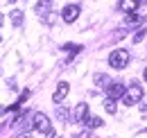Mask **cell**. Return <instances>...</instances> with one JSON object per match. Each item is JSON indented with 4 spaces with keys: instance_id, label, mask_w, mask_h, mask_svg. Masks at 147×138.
Instances as JSON below:
<instances>
[{
    "instance_id": "cell-20",
    "label": "cell",
    "mask_w": 147,
    "mask_h": 138,
    "mask_svg": "<svg viewBox=\"0 0 147 138\" xmlns=\"http://www.w3.org/2000/svg\"><path fill=\"white\" fill-rule=\"evenodd\" d=\"M18 138H32V136H30V134H20Z\"/></svg>"
},
{
    "instance_id": "cell-6",
    "label": "cell",
    "mask_w": 147,
    "mask_h": 138,
    "mask_svg": "<svg viewBox=\"0 0 147 138\" xmlns=\"http://www.w3.org/2000/svg\"><path fill=\"white\" fill-rule=\"evenodd\" d=\"M52 2H55V0H38L36 7H34V12H36L41 18L48 16V14H50V9H52Z\"/></svg>"
},
{
    "instance_id": "cell-22",
    "label": "cell",
    "mask_w": 147,
    "mask_h": 138,
    "mask_svg": "<svg viewBox=\"0 0 147 138\" xmlns=\"http://www.w3.org/2000/svg\"><path fill=\"white\" fill-rule=\"evenodd\" d=\"M145 82H147V68H145Z\"/></svg>"
},
{
    "instance_id": "cell-21",
    "label": "cell",
    "mask_w": 147,
    "mask_h": 138,
    "mask_svg": "<svg viewBox=\"0 0 147 138\" xmlns=\"http://www.w3.org/2000/svg\"><path fill=\"white\" fill-rule=\"evenodd\" d=\"M2 23H5V16H2V14H0V27H2Z\"/></svg>"
},
{
    "instance_id": "cell-17",
    "label": "cell",
    "mask_w": 147,
    "mask_h": 138,
    "mask_svg": "<svg viewBox=\"0 0 147 138\" xmlns=\"http://www.w3.org/2000/svg\"><path fill=\"white\" fill-rule=\"evenodd\" d=\"M57 116H59L61 120H68V111H66V109H57Z\"/></svg>"
},
{
    "instance_id": "cell-9",
    "label": "cell",
    "mask_w": 147,
    "mask_h": 138,
    "mask_svg": "<svg viewBox=\"0 0 147 138\" xmlns=\"http://www.w3.org/2000/svg\"><path fill=\"white\" fill-rule=\"evenodd\" d=\"M131 14L138 18V23H140V20H145V18H147V0H140V2L136 5V9H134Z\"/></svg>"
},
{
    "instance_id": "cell-7",
    "label": "cell",
    "mask_w": 147,
    "mask_h": 138,
    "mask_svg": "<svg viewBox=\"0 0 147 138\" xmlns=\"http://www.w3.org/2000/svg\"><path fill=\"white\" fill-rule=\"evenodd\" d=\"M66 95H68V82H61V84L57 86V91L52 93V100L59 104V102H63V100H66Z\"/></svg>"
},
{
    "instance_id": "cell-11",
    "label": "cell",
    "mask_w": 147,
    "mask_h": 138,
    "mask_svg": "<svg viewBox=\"0 0 147 138\" xmlns=\"http://www.w3.org/2000/svg\"><path fill=\"white\" fill-rule=\"evenodd\" d=\"M9 20H11V25H14V27H20V25H23V12H20V9L9 12Z\"/></svg>"
},
{
    "instance_id": "cell-12",
    "label": "cell",
    "mask_w": 147,
    "mask_h": 138,
    "mask_svg": "<svg viewBox=\"0 0 147 138\" xmlns=\"http://www.w3.org/2000/svg\"><path fill=\"white\" fill-rule=\"evenodd\" d=\"M84 124H86V129H97V127H102L104 122H102V118H97V116H88V118L84 120Z\"/></svg>"
},
{
    "instance_id": "cell-18",
    "label": "cell",
    "mask_w": 147,
    "mask_h": 138,
    "mask_svg": "<svg viewBox=\"0 0 147 138\" xmlns=\"http://www.w3.org/2000/svg\"><path fill=\"white\" fill-rule=\"evenodd\" d=\"M79 138H97V136H95V134H91V131L86 129V131H84V134H82V136H79Z\"/></svg>"
},
{
    "instance_id": "cell-4",
    "label": "cell",
    "mask_w": 147,
    "mask_h": 138,
    "mask_svg": "<svg viewBox=\"0 0 147 138\" xmlns=\"http://www.w3.org/2000/svg\"><path fill=\"white\" fill-rule=\"evenodd\" d=\"M77 16H79V5H66L63 12H61V18H63L66 23H75Z\"/></svg>"
},
{
    "instance_id": "cell-13",
    "label": "cell",
    "mask_w": 147,
    "mask_h": 138,
    "mask_svg": "<svg viewBox=\"0 0 147 138\" xmlns=\"http://www.w3.org/2000/svg\"><path fill=\"white\" fill-rule=\"evenodd\" d=\"M95 84H97L100 88H107L111 84V79L107 77V75H102V72H100V75H95Z\"/></svg>"
},
{
    "instance_id": "cell-1",
    "label": "cell",
    "mask_w": 147,
    "mask_h": 138,
    "mask_svg": "<svg viewBox=\"0 0 147 138\" xmlns=\"http://www.w3.org/2000/svg\"><path fill=\"white\" fill-rule=\"evenodd\" d=\"M143 100V86L140 84H131V86L125 88V95H122V104H127V106H134V104H138Z\"/></svg>"
},
{
    "instance_id": "cell-8",
    "label": "cell",
    "mask_w": 147,
    "mask_h": 138,
    "mask_svg": "<svg viewBox=\"0 0 147 138\" xmlns=\"http://www.w3.org/2000/svg\"><path fill=\"white\" fill-rule=\"evenodd\" d=\"M73 116H75V122H84L88 118V104H77Z\"/></svg>"
},
{
    "instance_id": "cell-5",
    "label": "cell",
    "mask_w": 147,
    "mask_h": 138,
    "mask_svg": "<svg viewBox=\"0 0 147 138\" xmlns=\"http://www.w3.org/2000/svg\"><path fill=\"white\" fill-rule=\"evenodd\" d=\"M122 95H125V86H122V84H118V82H111L109 86H107V97L122 100Z\"/></svg>"
},
{
    "instance_id": "cell-15",
    "label": "cell",
    "mask_w": 147,
    "mask_h": 138,
    "mask_svg": "<svg viewBox=\"0 0 147 138\" xmlns=\"http://www.w3.org/2000/svg\"><path fill=\"white\" fill-rule=\"evenodd\" d=\"M63 50L70 52V54H77V52H82L84 48H82V45H73V43H66V45H63Z\"/></svg>"
},
{
    "instance_id": "cell-23",
    "label": "cell",
    "mask_w": 147,
    "mask_h": 138,
    "mask_svg": "<svg viewBox=\"0 0 147 138\" xmlns=\"http://www.w3.org/2000/svg\"><path fill=\"white\" fill-rule=\"evenodd\" d=\"M9 2H16V0H9Z\"/></svg>"
},
{
    "instance_id": "cell-3",
    "label": "cell",
    "mask_w": 147,
    "mask_h": 138,
    "mask_svg": "<svg viewBox=\"0 0 147 138\" xmlns=\"http://www.w3.org/2000/svg\"><path fill=\"white\" fill-rule=\"evenodd\" d=\"M32 129H36L41 134H48L52 127H50V118L45 116V113H34L32 116Z\"/></svg>"
},
{
    "instance_id": "cell-2",
    "label": "cell",
    "mask_w": 147,
    "mask_h": 138,
    "mask_svg": "<svg viewBox=\"0 0 147 138\" xmlns=\"http://www.w3.org/2000/svg\"><path fill=\"white\" fill-rule=\"evenodd\" d=\"M127 64H129V52L127 50H113L109 54V66L111 68L122 70V68H127Z\"/></svg>"
},
{
    "instance_id": "cell-10",
    "label": "cell",
    "mask_w": 147,
    "mask_h": 138,
    "mask_svg": "<svg viewBox=\"0 0 147 138\" xmlns=\"http://www.w3.org/2000/svg\"><path fill=\"white\" fill-rule=\"evenodd\" d=\"M140 0H120V12H125V14H129V12H134L136 9V5H138Z\"/></svg>"
},
{
    "instance_id": "cell-19",
    "label": "cell",
    "mask_w": 147,
    "mask_h": 138,
    "mask_svg": "<svg viewBox=\"0 0 147 138\" xmlns=\"http://www.w3.org/2000/svg\"><path fill=\"white\" fill-rule=\"evenodd\" d=\"M140 109H143V111H147V100L143 102V106H140Z\"/></svg>"
},
{
    "instance_id": "cell-14",
    "label": "cell",
    "mask_w": 147,
    "mask_h": 138,
    "mask_svg": "<svg viewBox=\"0 0 147 138\" xmlns=\"http://www.w3.org/2000/svg\"><path fill=\"white\" fill-rule=\"evenodd\" d=\"M104 109H107V113L113 116V113L118 111V109H115V100H113V97H107V100H104Z\"/></svg>"
},
{
    "instance_id": "cell-16",
    "label": "cell",
    "mask_w": 147,
    "mask_h": 138,
    "mask_svg": "<svg viewBox=\"0 0 147 138\" xmlns=\"http://www.w3.org/2000/svg\"><path fill=\"white\" fill-rule=\"evenodd\" d=\"M145 34H147V30H138V34L134 36V43H140V41L145 39Z\"/></svg>"
}]
</instances>
